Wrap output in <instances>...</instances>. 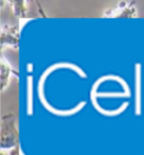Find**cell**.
Wrapping results in <instances>:
<instances>
[{"label": "cell", "instance_id": "6da1fadb", "mask_svg": "<svg viewBox=\"0 0 144 155\" xmlns=\"http://www.w3.org/2000/svg\"><path fill=\"white\" fill-rule=\"evenodd\" d=\"M17 146H19L17 119L13 113H6L1 117L0 124V148L1 151H11Z\"/></svg>", "mask_w": 144, "mask_h": 155}, {"label": "cell", "instance_id": "7a4b0ae2", "mask_svg": "<svg viewBox=\"0 0 144 155\" xmlns=\"http://www.w3.org/2000/svg\"><path fill=\"white\" fill-rule=\"evenodd\" d=\"M136 16L137 10L134 1H119L115 7L107 8L102 13L105 18H134Z\"/></svg>", "mask_w": 144, "mask_h": 155}, {"label": "cell", "instance_id": "3957f363", "mask_svg": "<svg viewBox=\"0 0 144 155\" xmlns=\"http://www.w3.org/2000/svg\"><path fill=\"white\" fill-rule=\"evenodd\" d=\"M33 4V1H13V10L15 16L17 17H36L35 14L41 15V17H46L45 14L42 12V8L38 6V7H30V5Z\"/></svg>", "mask_w": 144, "mask_h": 155}, {"label": "cell", "instance_id": "277c9868", "mask_svg": "<svg viewBox=\"0 0 144 155\" xmlns=\"http://www.w3.org/2000/svg\"><path fill=\"white\" fill-rule=\"evenodd\" d=\"M5 47L17 49L19 47V27L16 25L1 26V48Z\"/></svg>", "mask_w": 144, "mask_h": 155}, {"label": "cell", "instance_id": "5b68a950", "mask_svg": "<svg viewBox=\"0 0 144 155\" xmlns=\"http://www.w3.org/2000/svg\"><path fill=\"white\" fill-rule=\"evenodd\" d=\"M11 75L18 76V73L9 65L4 57H1V65H0V79H1V90L5 91L9 85Z\"/></svg>", "mask_w": 144, "mask_h": 155}, {"label": "cell", "instance_id": "8992f818", "mask_svg": "<svg viewBox=\"0 0 144 155\" xmlns=\"http://www.w3.org/2000/svg\"><path fill=\"white\" fill-rule=\"evenodd\" d=\"M9 155H20V148H19V146L13 148L11 151L9 152Z\"/></svg>", "mask_w": 144, "mask_h": 155}, {"label": "cell", "instance_id": "52a82bcc", "mask_svg": "<svg viewBox=\"0 0 144 155\" xmlns=\"http://www.w3.org/2000/svg\"><path fill=\"white\" fill-rule=\"evenodd\" d=\"M0 155H9V153H6L5 151H1V153H0Z\"/></svg>", "mask_w": 144, "mask_h": 155}]
</instances>
